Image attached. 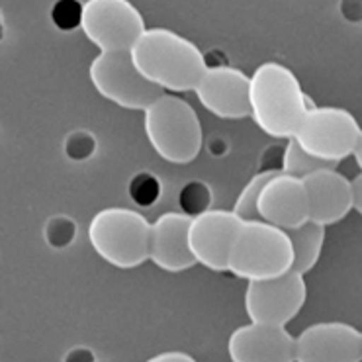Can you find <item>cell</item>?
I'll return each mask as SVG.
<instances>
[{
  "label": "cell",
  "instance_id": "cell-1",
  "mask_svg": "<svg viewBox=\"0 0 362 362\" xmlns=\"http://www.w3.org/2000/svg\"><path fill=\"white\" fill-rule=\"evenodd\" d=\"M313 108L298 76L284 65L267 61L251 76V118L270 137H294Z\"/></svg>",
  "mask_w": 362,
  "mask_h": 362
},
{
  "label": "cell",
  "instance_id": "cell-2",
  "mask_svg": "<svg viewBox=\"0 0 362 362\" xmlns=\"http://www.w3.org/2000/svg\"><path fill=\"white\" fill-rule=\"evenodd\" d=\"M132 55L145 78L165 93H194L208 71L202 51L167 28L145 30Z\"/></svg>",
  "mask_w": 362,
  "mask_h": 362
},
{
  "label": "cell",
  "instance_id": "cell-3",
  "mask_svg": "<svg viewBox=\"0 0 362 362\" xmlns=\"http://www.w3.org/2000/svg\"><path fill=\"white\" fill-rule=\"evenodd\" d=\"M145 135L160 159L188 165L204 147V134L196 110L177 94L165 93L144 112Z\"/></svg>",
  "mask_w": 362,
  "mask_h": 362
},
{
  "label": "cell",
  "instance_id": "cell-4",
  "mask_svg": "<svg viewBox=\"0 0 362 362\" xmlns=\"http://www.w3.org/2000/svg\"><path fill=\"white\" fill-rule=\"evenodd\" d=\"M292 267L294 249L286 229L262 219L243 221L229 251L228 272L251 282L280 276Z\"/></svg>",
  "mask_w": 362,
  "mask_h": 362
},
{
  "label": "cell",
  "instance_id": "cell-5",
  "mask_svg": "<svg viewBox=\"0 0 362 362\" xmlns=\"http://www.w3.org/2000/svg\"><path fill=\"white\" fill-rule=\"evenodd\" d=\"M88 241L112 267L135 269L149 261L151 221L137 210L106 208L90 219Z\"/></svg>",
  "mask_w": 362,
  "mask_h": 362
},
{
  "label": "cell",
  "instance_id": "cell-6",
  "mask_svg": "<svg viewBox=\"0 0 362 362\" xmlns=\"http://www.w3.org/2000/svg\"><path fill=\"white\" fill-rule=\"evenodd\" d=\"M90 83L102 98L126 110H145L165 90L145 78L132 51H100L88 69Z\"/></svg>",
  "mask_w": 362,
  "mask_h": 362
},
{
  "label": "cell",
  "instance_id": "cell-7",
  "mask_svg": "<svg viewBox=\"0 0 362 362\" xmlns=\"http://www.w3.org/2000/svg\"><path fill=\"white\" fill-rule=\"evenodd\" d=\"M361 134V124L349 110L315 106L310 110L294 137L305 151L339 165L346 157H353Z\"/></svg>",
  "mask_w": 362,
  "mask_h": 362
},
{
  "label": "cell",
  "instance_id": "cell-8",
  "mask_svg": "<svg viewBox=\"0 0 362 362\" xmlns=\"http://www.w3.org/2000/svg\"><path fill=\"white\" fill-rule=\"evenodd\" d=\"M305 274L290 269L284 274L264 280H251L245 290V312L251 321L288 325L302 312L308 286Z\"/></svg>",
  "mask_w": 362,
  "mask_h": 362
},
{
  "label": "cell",
  "instance_id": "cell-9",
  "mask_svg": "<svg viewBox=\"0 0 362 362\" xmlns=\"http://www.w3.org/2000/svg\"><path fill=\"white\" fill-rule=\"evenodd\" d=\"M141 12L129 0H88L83 32L100 51H132L145 34Z\"/></svg>",
  "mask_w": 362,
  "mask_h": 362
},
{
  "label": "cell",
  "instance_id": "cell-10",
  "mask_svg": "<svg viewBox=\"0 0 362 362\" xmlns=\"http://www.w3.org/2000/svg\"><path fill=\"white\" fill-rule=\"evenodd\" d=\"M243 219L233 210L211 208L190 223V249L196 262L214 272H228L229 251L233 247Z\"/></svg>",
  "mask_w": 362,
  "mask_h": 362
},
{
  "label": "cell",
  "instance_id": "cell-11",
  "mask_svg": "<svg viewBox=\"0 0 362 362\" xmlns=\"http://www.w3.org/2000/svg\"><path fill=\"white\" fill-rule=\"evenodd\" d=\"M194 94L204 108L221 119L251 116V76L231 65L208 69Z\"/></svg>",
  "mask_w": 362,
  "mask_h": 362
},
{
  "label": "cell",
  "instance_id": "cell-12",
  "mask_svg": "<svg viewBox=\"0 0 362 362\" xmlns=\"http://www.w3.org/2000/svg\"><path fill=\"white\" fill-rule=\"evenodd\" d=\"M296 353L298 362H361L362 331L341 321L315 323L296 337Z\"/></svg>",
  "mask_w": 362,
  "mask_h": 362
},
{
  "label": "cell",
  "instance_id": "cell-13",
  "mask_svg": "<svg viewBox=\"0 0 362 362\" xmlns=\"http://www.w3.org/2000/svg\"><path fill=\"white\" fill-rule=\"evenodd\" d=\"M228 353L235 362H298L296 337L286 325L251 321L237 327L228 341Z\"/></svg>",
  "mask_w": 362,
  "mask_h": 362
},
{
  "label": "cell",
  "instance_id": "cell-14",
  "mask_svg": "<svg viewBox=\"0 0 362 362\" xmlns=\"http://www.w3.org/2000/svg\"><path fill=\"white\" fill-rule=\"evenodd\" d=\"M257 208L262 221L272 226L282 229L302 226L310 219V198L303 178L276 173L261 190Z\"/></svg>",
  "mask_w": 362,
  "mask_h": 362
},
{
  "label": "cell",
  "instance_id": "cell-15",
  "mask_svg": "<svg viewBox=\"0 0 362 362\" xmlns=\"http://www.w3.org/2000/svg\"><path fill=\"white\" fill-rule=\"evenodd\" d=\"M190 223L192 218L182 211H167L151 223L149 261L167 272H182L196 262L190 249Z\"/></svg>",
  "mask_w": 362,
  "mask_h": 362
},
{
  "label": "cell",
  "instance_id": "cell-16",
  "mask_svg": "<svg viewBox=\"0 0 362 362\" xmlns=\"http://www.w3.org/2000/svg\"><path fill=\"white\" fill-rule=\"evenodd\" d=\"M310 198V219L321 226H333L353 210L351 180L335 169H320L303 177Z\"/></svg>",
  "mask_w": 362,
  "mask_h": 362
},
{
  "label": "cell",
  "instance_id": "cell-17",
  "mask_svg": "<svg viewBox=\"0 0 362 362\" xmlns=\"http://www.w3.org/2000/svg\"><path fill=\"white\" fill-rule=\"evenodd\" d=\"M292 249H294V267L292 269L308 274L317 264L321 257V249L325 243V226H321L313 219L303 221L298 228L286 229Z\"/></svg>",
  "mask_w": 362,
  "mask_h": 362
},
{
  "label": "cell",
  "instance_id": "cell-18",
  "mask_svg": "<svg viewBox=\"0 0 362 362\" xmlns=\"http://www.w3.org/2000/svg\"><path fill=\"white\" fill-rule=\"evenodd\" d=\"M339 167L337 163H331V160L320 159L315 157L310 151H305L302 147V144L296 139V137H290L286 139V147H284V165H282V173H288V175H294V177H308L315 170L320 169H335Z\"/></svg>",
  "mask_w": 362,
  "mask_h": 362
},
{
  "label": "cell",
  "instance_id": "cell-19",
  "mask_svg": "<svg viewBox=\"0 0 362 362\" xmlns=\"http://www.w3.org/2000/svg\"><path fill=\"white\" fill-rule=\"evenodd\" d=\"M178 206L180 211L190 216V218H198L208 210L214 208V192L211 186L204 180H190L186 182L180 192H178Z\"/></svg>",
  "mask_w": 362,
  "mask_h": 362
},
{
  "label": "cell",
  "instance_id": "cell-20",
  "mask_svg": "<svg viewBox=\"0 0 362 362\" xmlns=\"http://www.w3.org/2000/svg\"><path fill=\"white\" fill-rule=\"evenodd\" d=\"M276 175V170H259L255 175L245 188L241 190V194L237 196V202L233 206V211H235L239 218L243 221H253V219H262L261 214H259V196H261V190L264 188V185L269 182L270 178Z\"/></svg>",
  "mask_w": 362,
  "mask_h": 362
},
{
  "label": "cell",
  "instance_id": "cell-21",
  "mask_svg": "<svg viewBox=\"0 0 362 362\" xmlns=\"http://www.w3.org/2000/svg\"><path fill=\"white\" fill-rule=\"evenodd\" d=\"M76 235H78L76 221L71 216H65V214L51 216L43 226V239L55 251L69 249L76 241Z\"/></svg>",
  "mask_w": 362,
  "mask_h": 362
},
{
  "label": "cell",
  "instance_id": "cell-22",
  "mask_svg": "<svg viewBox=\"0 0 362 362\" xmlns=\"http://www.w3.org/2000/svg\"><path fill=\"white\" fill-rule=\"evenodd\" d=\"M160 192H163V185H160L159 177H155L149 170H141L135 177H132L129 186H127V194L132 198V202L137 204L139 208H151L159 202Z\"/></svg>",
  "mask_w": 362,
  "mask_h": 362
},
{
  "label": "cell",
  "instance_id": "cell-23",
  "mask_svg": "<svg viewBox=\"0 0 362 362\" xmlns=\"http://www.w3.org/2000/svg\"><path fill=\"white\" fill-rule=\"evenodd\" d=\"M49 16L59 32H75L76 28H83L85 4L81 0H55Z\"/></svg>",
  "mask_w": 362,
  "mask_h": 362
},
{
  "label": "cell",
  "instance_id": "cell-24",
  "mask_svg": "<svg viewBox=\"0 0 362 362\" xmlns=\"http://www.w3.org/2000/svg\"><path fill=\"white\" fill-rule=\"evenodd\" d=\"M65 155L73 163H83V160L93 159L98 151V139L93 132L86 129H75L65 137Z\"/></svg>",
  "mask_w": 362,
  "mask_h": 362
},
{
  "label": "cell",
  "instance_id": "cell-25",
  "mask_svg": "<svg viewBox=\"0 0 362 362\" xmlns=\"http://www.w3.org/2000/svg\"><path fill=\"white\" fill-rule=\"evenodd\" d=\"M284 147H286V144L269 145V147L261 153V167H259V170H276V173H282V165H284Z\"/></svg>",
  "mask_w": 362,
  "mask_h": 362
},
{
  "label": "cell",
  "instance_id": "cell-26",
  "mask_svg": "<svg viewBox=\"0 0 362 362\" xmlns=\"http://www.w3.org/2000/svg\"><path fill=\"white\" fill-rule=\"evenodd\" d=\"M339 10L349 22H353V24H361L362 22V0H341Z\"/></svg>",
  "mask_w": 362,
  "mask_h": 362
},
{
  "label": "cell",
  "instance_id": "cell-27",
  "mask_svg": "<svg viewBox=\"0 0 362 362\" xmlns=\"http://www.w3.org/2000/svg\"><path fill=\"white\" fill-rule=\"evenodd\" d=\"M63 361L65 362H96L98 361V356L94 353L93 349H88L85 345H78L75 349H71L65 353L63 356Z\"/></svg>",
  "mask_w": 362,
  "mask_h": 362
},
{
  "label": "cell",
  "instance_id": "cell-28",
  "mask_svg": "<svg viewBox=\"0 0 362 362\" xmlns=\"http://www.w3.org/2000/svg\"><path fill=\"white\" fill-rule=\"evenodd\" d=\"M204 61H206V67L208 69H219V67H229V57L221 49H210L204 53Z\"/></svg>",
  "mask_w": 362,
  "mask_h": 362
},
{
  "label": "cell",
  "instance_id": "cell-29",
  "mask_svg": "<svg viewBox=\"0 0 362 362\" xmlns=\"http://www.w3.org/2000/svg\"><path fill=\"white\" fill-rule=\"evenodd\" d=\"M151 362H194V356L182 351H167V353L155 354L149 358Z\"/></svg>",
  "mask_w": 362,
  "mask_h": 362
},
{
  "label": "cell",
  "instance_id": "cell-30",
  "mask_svg": "<svg viewBox=\"0 0 362 362\" xmlns=\"http://www.w3.org/2000/svg\"><path fill=\"white\" fill-rule=\"evenodd\" d=\"M351 188H353V210H356L362 216V173L351 180Z\"/></svg>",
  "mask_w": 362,
  "mask_h": 362
},
{
  "label": "cell",
  "instance_id": "cell-31",
  "mask_svg": "<svg viewBox=\"0 0 362 362\" xmlns=\"http://www.w3.org/2000/svg\"><path fill=\"white\" fill-rule=\"evenodd\" d=\"M208 149L214 157H223L226 153L229 151V144L226 139H221V137H210V144H208Z\"/></svg>",
  "mask_w": 362,
  "mask_h": 362
},
{
  "label": "cell",
  "instance_id": "cell-32",
  "mask_svg": "<svg viewBox=\"0 0 362 362\" xmlns=\"http://www.w3.org/2000/svg\"><path fill=\"white\" fill-rule=\"evenodd\" d=\"M354 160H356V165H358V169L362 173V134H361V139H358V144L354 147V153H353Z\"/></svg>",
  "mask_w": 362,
  "mask_h": 362
}]
</instances>
